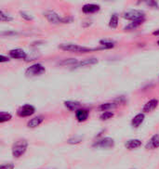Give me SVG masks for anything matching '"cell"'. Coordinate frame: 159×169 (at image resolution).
Wrapping results in <instances>:
<instances>
[{"label": "cell", "instance_id": "1", "mask_svg": "<svg viewBox=\"0 0 159 169\" xmlns=\"http://www.w3.org/2000/svg\"><path fill=\"white\" fill-rule=\"evenodd\" d=\"M59 49H61L63 51H69V52H77V53H89L91 51L103 49V48H98V49H90V48H86L82 47L79 45H75V44H62L59 45Z\"/></svg>", "mask_w": 159, "mask_h": 169}, {"label": "cell", "instance_id": "2", "mask_svg": "<svg viewBox=\"0 0 159 169\" xmlns=\"http://www.w3.org/2000/svg\"><path fill=\"white\" fill-rule=\"evenodd\" d=\"M27 148H28V141L26 140L22 139V140H17L16 142L13 143L12 148H11L12 156L16 159L22 157L25 153Z\"/></svg>", "mask_w": 159, "mask_h": 169}, {"label": "cell", "instance_id": "3", "mask_svg": "<svg viewBox=\"0 0 159 169\" xmlns=\"http://www.w3.org/2000/svg\"><path fill=\"white\" fill-rule=\"evenodd\" d=\"M123 17L128 21L137 22L140 20H145V13L140 9H129L123 13Z\"/></svg>", "mask_w": 159, "mask_h": 169}, {"label": "cell", "instance_id": "4", "mask_svg": "<svg viewBox=\"0 0 159 169\" xmlns=\"http://www.w3.org/2000/svg\"><path fill=\"white\" fill-rule=\"evenodd\" d=\"M46 73V68L41 63H35L31 66H29L25 70V75L27 77H35V76H39Z\"/></svg>", "mask_w": 159, "mask_h": 169}, {"label": "cell", "instance_id": "5", "mask_svg": "<svg viewBox=\"0 0 159 169\" xmlns=\"http://www.w3.org/2000/svg\"><path fill=\"white\" fill-rule=\"evenodd\" d=\"M93 148L96 149H103V150H107V149H112L114 147V140L112 137H102V139L97 140L93 144Z\"/></svg>", "mask_w": 159, "mask_h": 169}, {"label": "cell", "instance_id": "6", "mask_svg": "<svg viewBox=\"0 0 159 169\" xmlns=\"http://www.w3.org/2000/svg\"><path fill=\"white\" fill-rule=\"evenodd\" d=\"M36 113V108L31 104H25L21 106L17 110V115L20 117H29Z\"/></svg>", "mask_w": 159, "mask_h": 169}, {"label": "cell", "instance_id": "7", "mask_svg": "<svg viewBox=\"0 0 159 169\" xmlns=\"http://www.w3.org/2000/svg\"><path fill=\"white\" fill-rule=\"evenodd\" d=\"M44 16L50 23H54V24L62 22V20H63V18H61L59 15H58V13L52 10H48L44 12Z\"/></svg>", "mask_w": 159, "mask_h": 169}, {"label": "cell", "instance_id": "8", "mask_svg": "<svg viewBox=\"0 0 159 169\" xmlns=\"http://www.w3.org/2000/svg\"><path fill=\"white\" fill-rule=\"evenodd\" d=\"M158 104H159L158 100H156V99L150 100L149 101H147L145 104H144V106L142 107V113H149L154 111L157 108Z\"/></svg>", "mask_w": 159, "mask_h": 169}, {"label": "cell", "instance_id": "9", "mask_svg": "<svg viewBox=\"0 0 159 169\" xmlns=\"http://www.w3.org/2000/svg\"><path fill=\"white\" fill-rule=\"evenodd\" d=\"M8 54L10 58L16 59H25L27 58V54L22 49H13L9 51Z\"/></svg>", "mask_w": 159, "mask_h": 169}, {"label": "cell", "instance_id": "10", "mask_svg": "<svg viewBox=\"0 0 159 169\" xmlns=\"http://www.w3.org/2000/svg\"><path fill=\"white\" fill-rule=\"evenodd\" d=\"M159 148V134H154L145 145L146 150H154Z\"/></svg>", "mask_w": 159, "mask_h": 169}, {"label": "cell", "instance_id": "11", "mask_svg": "<svg viewBox=\"0 0 159 169\" xmlns=\"http://www.w3.org/2000/svg\"><path fill=\"white\" fill-rule=\"evenodd\" d=\"M100 9V7L98 4H86L82 7V11L85 14H93L99 12Z\"/></svg>", "mask_w": 159, "mask_h": 169}, {"label": "cell", "instance_id": "12", "mask_svg": "<svg viewBox=\"0 0 159 169\" xmlns=\"http://www.w3.org/2000/svg\"><path fill=\"white\" fill-rule=\"evenodd\" d=\"M144 119H145V114H144L143 113H140L136 114L131 120V127L134 128L140 127V125L143 123Z\"/></svg>", "mask_w": 159, "mask_h": 169}, {"label": "cell", "instance_id": "13", "mask_svg": "<svg viewBox=\"0 0 159 169\" xmlns=\"http://www.w3.org/2000/svg\"><path fill=\"white\" fill-rule=\"evenodd\" d=\"M90 115V111L86 109H79L76 112V118L79 123H83L88 120Z\"/></svg>", "mask_w": 159, "mask_h": 169}, {"label": "cell", "instance_id": "14", "mask_svg": "<svg viewBox=\"0 0 159 169\" xmlns=\"http://www.w3.org/2000/svg\"><path fill=\"white\" fill-rule=\"evenodd\" d=\"M44 119H45V117L43 115H37V116L32 118L27 123V127L29 128H36L42 124V122L44 121Z\"/></svg>", "mask_w": 159, "mask_h": 169}, {"label": "cell", "instance_id": "15", "mask_svg": "<svg viewBox=\"0 0 159 169\" xmlns=\"http://www.w3.org/2000/svg\"><path fill=\"white\" fill-rule=\"evenodd\" d=\"M141 145H142L141 140H137V139H134V140H127V141L125 143V147H126L127 150H129L139 149L140 147H141Z\"/></svg>", "mask_w": 159, "mask_h": 169}, {"label": "cell", "instance_id": "16", "mask_svg": "<svg viewBox=\"0 0 159 169\" xmlns=\"http://www.w3.org/2000/svg\"><path fill=\"white\" fill-rule=\"evenodd\" d=\"M64 106L69 110V111H77L80 109L81 107V103L79 101L76 100H65L64 101Z\"/></svg>", "mask_w": 159, "mask_h": 169}, {"label": "cell", "instance_id": "17", "mask_svg": "<svg viewBox=\"0 0 159 169\" xmlns=\"http://www.w3.org/2000/svg\"><path fill=\"white\" fill-rule=\"evenodd\" d=\"M117 107V102H106V103H103V104H100L98 107V110L102 111V112H107L108 110L115 109Z\"/></svg>", "mask_w": 159, "mask_h": 169}, {"label": "cell", "instance_id": "18", "mask_svg": "<svg viewBox=\"0 0 159 169\" xmlns=\"http://www.w3.org/2000/svg\"><path fill=\"white\" fill-rule=\"evenodd\" d=\"M98 63V59L96 58H90V59H86L85 60H82L80 63H78L76 64V66H75V68H79V67H84L86 65H94Z\"/></svg>", "mask_w": 159, "mask_h": 169}, {"label": "cell", "instance_id": "19", "mask_svg": "<svg viewBox=\"0 0 159 169\" xmlns=\"http://www.w3.org/2000/svg\"><path fill=\"white\" fill-rule=\"evenodd\" d=\"M118 21H119L118 15L117 14H113L112 16H111V18H110V21H109V27L112 28V29L117 28V26H118Z\"/></svg>", "mask_w": 159, "mask_h": 169}, {"label": "cell", "instance_id": "20", "mask_svg": "<svg viewBox=\"0 0 159 169\" xmlns=\"http://www.w3.org/2000/svg\"><path fill=\"white\" fill-rule=\"evenodd\" d=\"M145 20H140V21H137V22H131L129 24H127L126 27H125V31H130V30H134L136 28H138L140 25H141Z\"/></svg>", "mask_w": 159, "mask_h": 169}, {"label": "cell", "instance_id": "21", "mask_svg": "<svg viewBox=\"0 0 159 169\" xmlns=\"http://www.w3.org/2000/svg\"><path fill=\"white\" fill-rule=\"evenodd\" d=\"M100 44L102 45L103 49H113L114 47V42L108 40V39H103L100 41Z\"/></svg>", "mask_w": 159, "mask_h": 169}, {"label": "cell", "instance_id": "22", "mask_svg": "<svg viewBox=\"0 0 159 169\" xmlns=\"http://www.w3.org/2000/svg\"><path fill=\"white\" fill-rule=\"evenodd\" d=\"M12 119V114L8 112H1L0 113V124H3L5 122H8Z\"/></svg>", "mask_w": 159, "mask_h": 169}, {"label": "cell", "instance_id": "23", "mask_svg": "<svg viewBox=\"0 0 159 169\" xmlns=\"http://www.w3.org/2000/svg\"><path fill=\"white\" fill-rule=\"evenodd\" d=\"M77 63H78V60L76 59H74V58L65 59L60 63L61 65H76Z\"/></svg>", "mask_w": 159, "mask_h": 169}, {"label": "cell", "instance_id": "24", "mask_svg": "<svg viewBox=\"0 0 159 169\" xmlns=\"http://www.w3.org/2000/svg\"><path fill=\"white\" fill-rule=\"evenodd\" d=\"M113 112H110V111H107V112H103V113L100 116V119L102 121H106V120H109L111 119L112 117H113Z\"/></svg>", "mask_w": 159, "mask_h": 169}, {"label": "cell", "instance_id": "25", "mask_svg": "<svg viewBox=\"0 0 159 169\" xmlns=\"http://www.w3.org/2000/svg\"><path fill=\"white\" fill-rule=\"evenodd\" d=\"M82 140H83V137H70V139L67 140V143L74 145V144L80 143Z\"/></svg>", "mask_w": 159, "mask_h": 169}, {"label": "cell", "instance_id": "26", "mask_svg": "<svg viewBox=\"0 0 159 169\" xmlns=\"http://www.w3.org/2000/svg\"><path fill=\"white\" fill-rule=\"evenodd\" d=\"M0 18H1V21L2 22H11L13 20L12 17L7 15L3 10H0Z\"/></svg>", "mask_w": 159, "mask_h": 169}, {"label": "cell", "instance_id": "27", "mask_svg": "<svg viewBox=\"0 0 159 169\" xmlns=\"http://www.w3.org/2000/svg\"><path fill=\"white\" fill-rule=\"evenodd\" d=\"M20 15H21V17L22 19H24L27 22H31V21L34 20V17L33 16H31L30 14H28V13H26L24 11H20Z\"/></svg>", "mask_w": 159, "mask_h": 169}, {"label": "cell", "instance_id": "28", "mask_svg": "<svg viewBox=\"0 0 159 169\" xmlns=\"http://www.w3.org/2000/svg\"><path fill=\"white\" fill-rule=\"evenodd\" d=\"M14 164L13 163H8L0 165V169H14Z\"/></svg>", "mask_w": 159, "mask_h": 169}, {"label": "cell", "instance_id": "29", "mask_svg": "<svg viewBox=\"0 0 159 169\" xmlns=\"http://www.w3.org/2000/svg\"><path fill=\"white\" fill-rule=\"evenodd\" d=\"M74 22V17H65V18H63L62 20V22L63 23H71V22Z\"/></svg>", "mask_w": 159, "mask_h": 169}, {"label": "cell", "instance_id": "30", "mask_svg": "<svg viewBox=\"0 0 159 169\" xmlns=\"http://www.w3.org/2000/svg\"><path fill=\"white\" fill-rule=\"evenodd\" d=\"M145 3L150 7H154V8L158 7V2H156V1H145Z\"/></svg>", "mask_w": 159, "mask_h": 169}, {"label": "cell", "instance_id": "31", "mask_svg": "<svg viewBox=\"0 0 159 169\" xmlns=\"http://www.w3.org/2000/svg\"><path fill=\"white\" fill-rule=\"evenodd\" d=\"M6 61H9V58L4 56V55H0V63H4Z\"/></svg>", "mask_w": 159, "mask_h": 169}, {"label": "cell", "instance_id": "32", "mask_svg": "<svg viewBox=\"0 0 159 169\" xmlns=\"http://www.w3.org/2000/svg\"><path fill=\"white\" fill-rule=\"evenodd\" d=\"M153 35H159V29L156 30V31H154V32L153 33Z\"/></svg>", "mask_w": 159, "mask_h": 169}, {"label": "cell", "instance_id": "33", "mask_svg": "<svg viewBox=\"0 0 159 169\" xmlns=\"http://www.w3.org/2000/svg\"><path fill=\"white\" fill-rule=\"evenodd\" d=\"M157 45H158V46H159V40H158V41H157Z\"/></svg>", "mask_w": 159, "mask_h": 169}, {"label": "cell", "instance_id": "34", "mask_svg": "<svg viewBox=\"0 0 159 169\" xmlns=\"http://www.w3.org/2000/svg\"><path fill=\"white\" fill-rule=\"evenodd\" d=\"M132 169H134V168H132Z\"/></svg>", "mask_w": 159, "mask_h": 169}]
</instances>
